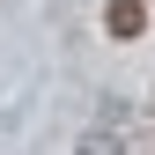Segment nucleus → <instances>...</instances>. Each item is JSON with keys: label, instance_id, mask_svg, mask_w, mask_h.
Masks as SVG:
<instances>
[{"label": "nucleus", "instance_id": "nucleus-2", "mask_svg": "<svg viewBox=\"0 0 155 155\" xmlns=\"http://www.w3.org/2000/svg\"><path fill=\"white\" fill-rule=\"evenodd\" d=\"M148 8H155V0H148Z\"/></svg>", "mask_w": 155, "mask_h": 155}, {"label": "nucleus", "instance_id": "nucleus-1", "mask_svg": "<svg viewBox=\"0 0 155 155\" xmlns=\"http://www.w3.org/2000/svg\"><path fill=\"white\" fill-rule=\"evenodd\" d=\"M104 30L111 37H140L148 30V0H111V8H104Z\"/></svg>", "mask_w": 155, "mask_h": 155}]
</instances>
